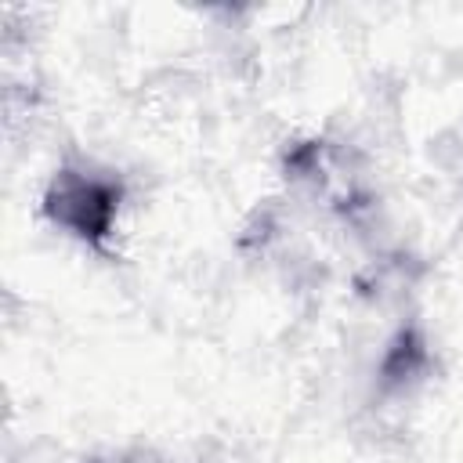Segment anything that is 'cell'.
<instances>
[{
    "label": "cell",
    "instance_id": "1",
    "mask_svg": "<svg viewBox=\"0 0 463 463\" xmlns=\"http://www.w3.org/2000/svg\"><path fill=\"white\" fill-rule=\"evenodd\" d=\"M116 210H119V184L76 170H61L43 195V213L54 224L69 228L72 235L87 239L90 246H101L109 239Z\"/></svg>",
    "mask_w": 463,
    "mask_h": 463
},
{
    "label": "cell",
    "instance_id": "2",
    "mask_svg": "<svg viewBox=\"0 0 463 463\" xmlns=\"http://www.w3.org/2000/svg\"><path fill=\"white\" fill-rule=\"evenodd\" d=\"M423 365H427V347H423L420 333H416V329H402V333L394 336V344L387 347V354H383L380 376H383V383L391 387V383H402V380L416 376Z\"/></svg>",
    "mask_w": 463,
    "mask_h": 463
}]
</instances>
